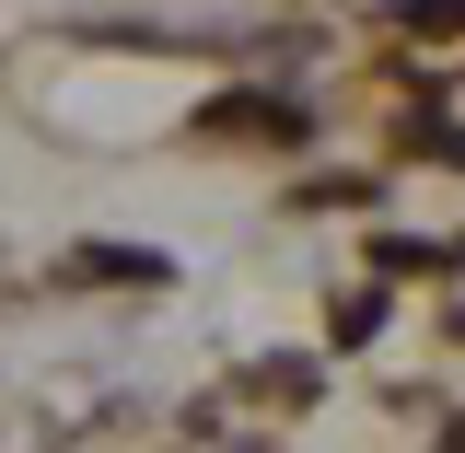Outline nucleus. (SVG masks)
<instances>
[{
  "mask_svg": "<svg viewBox=\"0 0 465 453\" xmlns=\"http://www.w3.org/2000/svg\"><path fill=\"white\" fill-rule=\"evenodd\" d=\"M70 280H94V291H163L174 256H152V244H70Z\"/></svg>",
  "mask_w": 465,
  "mask_h": 453,
  "instance_id": "f257e3e1",
  "label": "nucleus"
},
{
  "mask_svg": "<svg viewBox=\"0 0 465 453\" xmlns=\"http://www.w3.org/2000/svg\"><path fill=\"white\" fill-rule=\"evenodd\" d=\"M210 128H222V140H302V105H256V94H232V105H210Z\"/></svg>",
  "mask_w": 465,
  "mask_h": 453,
  "instance_id": "f03ea898",
  "label": "nucleus"
},
{
  "mask_svg": "<svg viewBox=\"0 0 465 453\" xmlns=\"http://www.w3.org/2000/svg\"><path fill=\"white\" fill-rule=\"evenodd\" d=\"M372 326H384V291H349V302H338V349H361Z\"/></svg>",
  "mask_w": 465,
  "mask_h": 453,
  "instance_id": "7ed1b4c3",
  "label": "nucleus"
},
{
  "mask_svg": "<svg viewBox=\"0 0 465 453\" xmlns=\"http://www.w3.org/2000/svg\"><path fill=\"white\" fill-rule=\"evenodd\" d=\"M407 35H465V0H407Z\"/></svg>",
  "mask_w": 465,
  "mask_h": 453,
  "instance_id": "20e7f679",
  "label": "nucleus"
}]
</instances>
